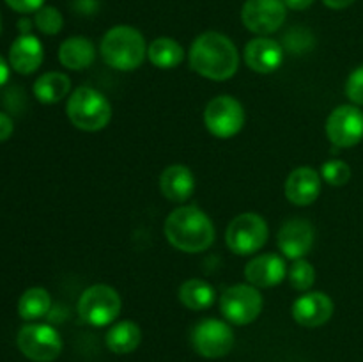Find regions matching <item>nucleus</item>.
Segmentation results:
<instances>
[{"label":"nucleus","instance_id":"f257e3e1","mask_svg":"<svg viewBox=\"0 0 363 362\" xmlns=\"http://www.w3.org/2000/svg\"><path fill=\"white\" fill-rule=\"evenodd\" d=\"M190 66L209 80H229L240 67V53L227 35L204 32L191 43Z\"/></svg>","mask_w":363,"mask_h":362},{"label":"nucleus","instance_id":"f03ea898","mask_svg":"<svg viewBox=\"0 0 363 362\" xmlns=\"http://www.w3.org/2000/svg\"><path fill=\"white\" fill-rule=\"evenodd\" d=\"M165 238L177 251L204 252L215 241V226L197 206H181L167 216Z\"/></svg>","mask_w":363,"mask_h":362},{"label":"nucleus","instance_id":"7ed1b4c3","mask_svg":"<svg viewBox=\"0 0 363 362\" xmlns=\"http://www.w3.org/2000/svg\"><path fill=\"white\" fill-rule=\"evenodd\" d=\"M101 57L110 67L119 71H133L140 67L147 55L144 35L130 25L110 28L101 39Z\"/></svg>","mask_w":363,"mask_h":362},{"label":"nucleus","instance_id":"20e7f679","mask_svg":"<svg viewBox=\"0 0 363 362\" xmlns=\"http://www.w3.org/2000/svg\"><path fill=\"white\" fill-rule=\"evenodd\" d=\"M66 114L78 130L99 131L112 119V105L103 92L92 87H78L67 99Z\"/></svg>","mask_w":363,"mask_h":362},{"label":"nucleus","instance_id":"39448f33","mask_svg":"<svg viewBox=\"0 0 363 362\" xmlns=\"http://www.w3.org/2000/svg\"><path fill=\"white\" fill-rule=\"evenodd\" d=\"M119 293L106 284H94L87 287L78 298V316L82 322L92 327H106L116 322L121 314Z\"/></svg>","mask_w":363,"mask_h":362},{"label":"nucleus","instance_id":"423d86ee","mask_svg":"<svg viewBox=\"0 0 363 362\" xmlns=\"http://www.w3.org/2000/svg\"><path fill=\"white\" fill-rule=\"evenodd\" d=\"M268 236V224L261 215L241 213L227 227L225 241L234 254L250 256L264 247Z\"/></svg>","mask_w":363,"mask_h":362},{"label":"nucleus","instance_id":"0eeeda50","mask_svg":"<svg viewBox=\"0 0 363 362\" xmlns=\"http://www.w3.org/2000/svg\"><path fill=\"white\" fill-rule=\"evenodd\" d=\"M262 304V295L257 287L252 284H234L222 293L220 311L227 322L234 325H248L259 318Z\"/></svg>","mask_w":363,"mask_h":362},{"label":"nucleus","instance_id":"6e6552de","mask_svg":"<svg viewBox=\"0 0 363 362\" xmlns=\"http://www.w3.org/2000/svg\"><path fill=\"white\" fill-rule=\"evenodd\" d=\"M18 348L34 362H53L62 351V339L53 327L30 323L21 327L16 337Z\"/></svg>","mask_w":363,"mask_h":362},{"label":"nucleus","instance_id":"1a4fd4ad","mask_svg":"<svg viewBox=\"0 0 363 362\" xmlns=\"http://www.w3.org/2000/svg\"><path fill=\"white\" fill-rule=\"evenodd\" d=\"M204 124L211 135L230 138L243 130L245 109L233 96H216L206 105Z\"/></svg>","mask_w":363,"mask_h":362},{"label":"nucleus","instance_id":"9d476101","mask_svg":"<svg viewBox=\"0 0 363 362\" xmlns=\"http://www.w3.org/2000/svg\"><path fill=\"white\" fill-rule=\"evenodd\" d=\"M191 344L206 358L225 357L234 346V332L222 319H202L191 332Z\"/></svg>","mask_w":363,"mask_h":362},{"label":"nucleus","instance_id":"9b49d317","mask_svg":"<svg viewBox=\"0 0 363 362\" xmlns=\"http://www.w3.org/2000/svg\"><path fill=\"white\" fill-rule=\"evenodd\" d=\"M326 135L337 148H353L363 138V112L357 105H340L326 121Z\"/></svg>","mask_w":363,"mask_h":362},{"label":"nucleus","instance_id":"f8f14e48","mask_svg":"<svg viewBox=\"0 0 363 362\" xmlns=\"http://www.w3.org/2000/svg\"><path fill=\"white\" fill-rule=\"evenodd\" d=\"M286 9L284 0H247L241 11V20L254 34L268 35L282 27Z\"/></svg>","mask_w":363,"mask_h":362},{"label":"nucleus","instance_id":"ddd939ff","mask_svg":"<svg viewBox=\"0 0 363 362\" xmlns=\"http://www.w3.org/2000/svg\"><path fill=\"white\" fill-rule=\"evenodd\" d=\"M315 231L308 220L305 219H293L282 226L279 231V243L280 252L286 256L287 259H303L305 256L311 252L312 245H314Z\"/></svg>","mask_w":363,"mask_h":362},{"label":"nucleus","instance_id":"4468645a","mask_svg":"<svg viewBox=\"0 0 363 362\" xmlns=\"http://www.w3.org/2000/svg\"><path fill=\"white\" fill-rule=\"evenodd\" d=\"M323 177L312 167H298L286 180V197L294 206H308L321 194Z\"/></svg>","mask_w":363,"mask_h":362},{"label":"nucleus","instance_id":"2eb2a0df","mask_svg":"<svg viewBox=\"0 0 363 362\" xmlns=\"http://www.w3.org/2000/svg\"><path fill=\"white\" fill-rule=\"evenodd\" d=\"M245 62L257 73H273L284 62L282 45L275 39L259 35L245 46Z\"/></svg>","mask_w":363,"mask_h":362},{"label":"nucleus","instance_id":"dca6fc26","mask_svg":"<svg viewBox=\"0 0 363 362\" xmlns=\"http://www.w3.org/2000/svg\"><path fill=\"white\" fill-rule=\"evenodd\" d=\"M286 275V261L282 259V256L273 254V252L255 256L252 261H248L247 268H245V277L255 287L279 286Z\"/></svg>","mask_w":363,"mask_h":362},{"label":"nucleus","instance_id":"f3484780","mask_svg":"<svg viewBox=\"0 0 363 362\" xmlns=\"http://www.w3.org/2000/svg\"><path fill=\"white\" fill-rule=\"evenodd\" d=\"M333 302L321 291L301 295L293 304V318L301 327H321L332 318Z\"/></svg>","mask_w":363,"mask_h":362},{"label":"nucleus","instance_id":"a211bd4d","mask_svg":"<svg viewBox=\"0 0 363 362\" xmlns=\"http://www.w3.org/2000/svg\"><path fill=\"white\" fill-rule=\"evenodd\" d=\"M45 59L41 41L32 34H20L9 48V64L16 73L30 75L39 70Z\"/></svg>","mask_w":363,"mask_h":362},{"label":"nucleus","instance_id":"6ab92c4d","mask_svg":"<svg viewBox=\"0 0 363 362\" xmlns=\"http://www.w3.org/2000/svg\"><path fill=\"white\" fill-rule=\"evenodd\" d=\"M162 194L172 202H184L194 195L195 177L194 172L183 163L169 165L160 176Z\"/></svg>","mask_w":363,"mask_h":362},{"label":"nucleus","instance_id":"aec40b11","mask_svg":"<svg viewBox=\"0 0 363 362\" xmlns=\"http://www.w3.org/2000/svg\"><path fill=\"white\" fill-rule=\"evenodd\" d=\"M96 59L94 43L84 35L66 39L59 48V60L71 71H82L91 66Z\"/></svg>","mask_w":363,"mask_h":362},{"label":"nucleus","instance_id":"412c9836","mask_svg":"<svg viewBox=\"0 0 363 362\" xmlns=\"http://www.w3.org/2000/svg\"><path fill=\"white\" fill-rule=\"evenodd\" d=\"M69 77L64 73H59V71H48V73L41 75L34 82V96L41 103H46V105L62 102L69 94Z\"/></svg>","mask_w":363,"mask_h":362},{"label":"nucleus","instance_id":"4be33fe9","mask_svg":"<svg viewBox=\"0 0 363 362\" xmlns=\"http://www.w3.org/2000/svg\"><path fill=\"white\" fill-rule=\"evenodd\" d=\"M142 341V330L131 319H124V322L116 323L112 329L106 332V346L110 351L117 355L131 353L138 348Z\"/></svg>","mask_w":363,"mask_h":362},{"label":"nucleus","instance_id":"5701e85b","mask_svg":"<svg viewBox=\"0 0 363 362\" xmlns=\"http://www.w3.org/2000/svg\"><path fill=\"white\" fill-rule=\"evenodd\" d=\"M215 287L204 279H188L179 286V300L191 311H206L215 302Z\"/></svg>","mask_w":363,"mask_h":362},{"label":"nucleus","instance_id":"b1692460","mask_svg":"<svg viewBox=\"0 0 363 362\" xmlns=\"http://www.w3.org/2000/svg\"><path fill=\"white\" fill-rule=\"evenodd\" d=\"M147 57L152 66L160 70H174L184 59V50L176 39L158 38L147 46Z\"/></svg>","mask_w":363,"mask_h":362},{"label":"nucleus","instance_id":"393cba45","mask_svg":"<svg viewBox=\"0 0 363 362\" xmlns=\"http://www.w3.org/2000/svg\"><path fill=\"white\" fill-rule=\"evenodd\" d=\"M52 309V297L45 287H30L18 300V314L27 322L46 316Z\"/></svg>","mask_w":363,"mask_h":362},{"label":"nucleus","instance_id":"a878e982","mask_svg":"<svg viewBox=\"0 0 363 362\" xmlns=\"http://www.w3.org/2000/svg\"><path fill=\"white\" fill-rule=\"evenodd\" d=\"M291 286L298 291H307L314 286L315 283V270L305 259H296L289 270Z\"/></svg>","mask_w":363,"mask_h":362},{"label":"nucleus","instance_id":"bb28decb","mask_svg":"<svg viewBox=\"0 0 363 362\" xmlns=\"http://www.w3.org/2000/svg\"><path fill=\"white\" fill-rule=\"evenodd\" d=\"M34 23L43 34L46 35H55L62 31V25H64V18L55 7H50V6H43L41 9L35 13L34 18Z\"/></svg>","mask_w":363,"mask_h":362},{"label":"nucleus","instance_id":"cd10ccee","mask_svg":"<svg viewBox=\"0 0 363 362\" xmlns=\"http://www.w3.org/2000/svg\"><path fill=\"white\" fill-rule=\"evenodd\" d=\"M321 177L332 187H342L351 180V167L344 160H328L323 163Z\"/></svg>","mask_w":363,"mask_h":362},{"label":"nucleus","instance_id":"c85d7f7f","mask_svg":"<svg viewBox=\"0 0 363 362\" xmlns=\"http://www.w3.org/2000/svg\"><path fill=\"white\" fill-rule=\"evenodd\" d=\"M284 45H286V48L289 50L291 53H298V55H301V53L314 48V35H312L307 28L294 27L286 34V38H284Z\"/></svg>","mask_w":363,"mask_h":362},{"label":"nucleus","instance_id":"c756f323","mask_svg":"<svg viewBox=\"0 0 363 362\" xmlns=\"http://www.w3.org/2000/svg\"><path fill=\"white\" fill-rule=\"evenodd\" d=\"M346 94L354 105L363 106V66L357 67L346 82Z\"/></svg>","mask_w":363,"mask_h":362},{"label":"nucleus","instance_id":"7c9ffc66","mask_svg":"<svg viewBox=\"0 0 363 362\" xmlns=\"http://www.w3.org/2000/svg\"><path fill=\"white\" fill-rule=\"evenodd\" d=\"M43 2L45 0H6L7 6L13 11H18V13H38L43 7Z\"/></svg>","mask_w":363,"mask_h":362},{"label":"nucleus","instance_id":"2f4dec72","mask_svg":"<svg viewBox=\"0 0 363 362\" xmlns=\"http://www.w3.org/2000/svg\"><path fill=\"white\" fill-rule=\"evenodd\" d=\"M14 131V124H13V119H11L7 114L0 112V142L7 141V138L13 135Z\"/></svg>","mask_w":363,"mask_h":362},{"label":"nucleus","instance_id":"473e14b6","mask_svg":"<svg viewBox=\"0 0 363 362\" xmlns=\"http://www.w3.org/2000/svg\"><path fill=\"white\" fill-rule=\"evenodd\" d=\"M284 4H286V7H289V9L303 11L307 9V7H311L312 4H314V0H284Z\"/></svg>","mask_w":363,"mask_h":362},{"label":"nucleus","instance_id":"72a5a7b5","mask_svg":"<svg viewBox=\"0 0 363 362\" xmlns=\"http://www.w3.org/2000/svg\"><path fill=\"white\" fill-rule=\"evenodd\" d=\"M325 6H328L330 9H346L350 7L354 0H323Z\"/></svg>","mask_w":363,"mask_h":362},{"label":"nucleus","instance_id":"f704fd0d","mask_svg":"<svg viewBox=\"0 0 363 362\" xmlns=\"http://www.w3.org/2000/svg\"><path fill=\"white\" fill-rule=\"evenodd\" d=\"M7 78H9V66H7V62L4 60V57L0 55V87L6 84Z\"/></svg>","mask_w":363,"mask_h":362},{"label":"nucleus","instance_id":"c9c22d12","mask_svg":"<svg viewBox=\"0 0 363 362\" xmlns=\"http://www.w3.org/2000/svg\"><path fill=\"white\" fill-rule=\"evenodd\" d=\"M30 20H27V18H23V20L18 21V31H20V34H30Z\"/></svg>","mask_w":363,"mask_h":362},{"label":"nucleus","instance_id":"e433bc0d","mask_svg":"<svg viewBox=\"0 0 363 362\" xmlns=\"http://www.w3.org/2000/svg\"><path fill=\"white\" fill-rule=\"evenodd\" d=\"M0 32H2V18H0Z\"/></svg>","mask_w":363,"mask_h":362}]
</instances>
